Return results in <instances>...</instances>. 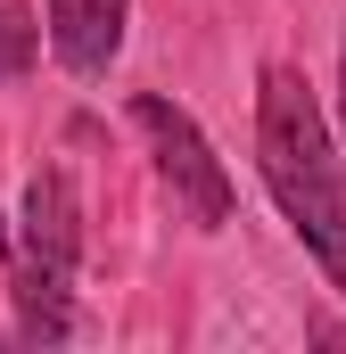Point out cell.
<instances>
[{"instance_id": "cell-5", "label": "cell", "mask_w": 346, "mask_h": 354, "mask_svg": "<svg viewBox=\"0 0 346 354\" xmlns=\"http://www.w3.org/2000/svg\"><path fill=\"white\" fill-rule=\"evenodd\" d=\"M33 50H42V25H33L25 8L0 0V83H17V75L33 66Z\"/></svg>"}, {"instance_id": "cell-1", "label": "cell", "mask_w": 346, "mask_h": 354, "mask_svg": "<svg viewBox=\"0 0 346 354\" xmlns=\"http://www.w3.org/2000/svg\"><path fill=\"white\" fill-rule=\"evenodd\" d=\"M256 165H264L272 206L305 239V256L346 297V181H338V149H330L322 99H313V83L297 66H264V83H256Z\"/></svg>"}, {"instance_id": "cell-4", "label": "cell", "mask_w": 346, "mask_h": 354, "mask_svg": "<svg viewBox=\"0 0 346 354\" xmlns=\"http://www.w3.org/2000/svg\"><path fill=\"white\" fill-rule=\"evenodd\" d=\"M42 8H50V50H58V66L83 75V83H99V75L116 66V50H124L132 0H42Z\"/></svg>"}, {"instance_id": "cell-7", "label": "cell", "mask_w": 346, "mask_h": 354, "mask_svg": "<svg viewBox=\"0 0 346 354\" xmlns=\"http://www.w3.org/2000/svg\"><path fill=\"white\" fill-rule=\"evenodd\" d=\"M0 264H8V231H0Z\"/></svg>"}, {"instance_id": "cell-2", "label": "cell", "mask_w": 346, "mask_h": 354, "mask_svg": "<svg viewBox=\"0 0 346 354\" xmlns=\"http://www.w3.org/2000/svg\"><path fill=\"white\" fill-rule=\"evenodd\" d=\"M75 264H83V206H75V181L50 165L25 189V231H17V272H8L25 346L75 338Z\"/></svg>"}, {"instance_id": "cell-6", "label": "cell", "mask_w": 346, "mask_h": 354, "mask_svg": "<svg viewBox=\"0 0 346 354\" xmlns=\"http://www.w3.org/2000/svg\"><path fill=\"white\" fill-rule=\"evenodd\" d=\"M338 115H346V50H338Z\"/></svg>"}, {"instance_id": "cell-3", "label": "cell", "mask_w": 346, "mask_h": 354, "mask_svg": "<svg viewBox=\"0 0 346 354\" xmlns=\"http://www.w3.org/2000/svg\"><path fill=\"white\" fill-rule=\"evenodd\" d=\"M132 124H140V140H149V157H157V181L173 189V206H181L198 231H223V223H231V174H223V157L206 149V132L173 107L165 91H140V99H132Z\"/></svg>"}]
</instances>
